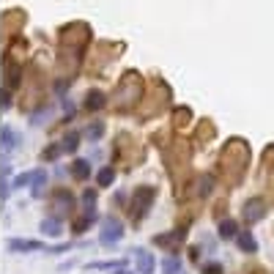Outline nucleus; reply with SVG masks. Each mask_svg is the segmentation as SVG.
I'll return each instance as SVG.
<instances>
[{"mask_svg": "<svg viewBox=\"0 0 274 274\" xmlns=\"http://www.w3.org/2000/svg\"><path fill=\"white\" fill-rule=\"evenodd\" d=\"M61 220L58 217H47V220L42 222V230H44V236H50V239H58L61 236Z\"/></svg>", "mask_w": 274, "mask_h": 274, "instance_id": "12", "label": "nucleus"}, {"mask_svg": "<svg viewBox=\"0 0 274 274\" xmlns=\"http://www.w3.org/2000/svg\"><path fill=\"white\" fill-rule=\"evenodd\" d=\"M247 167V143L244 140H230L222 151V175L230 184H239Z\"/></svg>", "mask_w": 274, "mask_h": 274, "instance_id": "1", "label": "nucleus"}, {"mask_svg": "<svg viewBox=\"0 0 274 274\" xmlns=\"http://www.w3.org/2000/svg\"><path fill=\"white\" fill-rule=\"evenodd\" d=\"M42 247H44L42 241H33V239H11L9 241V249H14V252H36Z\"/></svg>", "mask_w": 274, "mask_h": 274, "instance_id": "7", "label": "nucleus"}, {"mask_svg": "<svg viewBox=\"0 0 274 274\" xmlns=\"http://www.w3.org/2000/svg\"><path fill=\"white\" fill-rule=\"evenodd\" d=\"M203 274H222V266L220 263H208L203 269Z\"/></svg>", "mask_w": 274, "mask_h": 274, "instance_id": "21", "label": "nucleus"}, {"mask_svg": "<svg viewBox=\"0 0 274 274\" xmlns=\"http://www.w3.org/2000/svg\"><path fill=\"white\" fill-rule=\"evenodd\" d=\"M241 217H244L247 225L261 222L263 217H266V203H263V198H249L247 203H244V208H241Z\"/></svg>", "mask_w": 274, "mask_h": 274, "instance_id": "4", "label": "nucleus"}, {"mask_svg": "<svg viewBox=\"0 0 274 274\" xmlns=\"http://www.w3.org/2000/svg\"><path fill=\"white\" fill-rule=\"evenodd\" d=\"M162 271L165 274H181V261L179 258H165V263H162Z\"/></svg>", "mask_w": 274, "mask_h": 274, "instance_id": "16", "label": "nucleus"}, {"mask_svg": "<svg viewBox=\"0 0 274 274\" xmlns=\"http://www.w3.org/2000/svg\"><path fill=\"white\" fill-rule=\"evenodd\" d=\"M102 129H104L102 124H93V126H91V129H88V132H85V134H88V140H96V137L102 134Z\"/></svg>", "mask_w": 274, "mask_h": 274, "instance_id": "19", "label": "nucleus"}, {"mask_svg": "<svg viewBox=\"0 0 274 274\" xmlns=\"http://www.w3.org/2000/svg\"><path fill=\"white\" fill-rule=\"evenodd\" d=\"M179 124H181V126H184V124H189V110H184V107L179 110Z\"/></svg>", "mask_w": 274, "mask_h": 274, "instance_id": "22", "label": "nucleus"}, {"mask_svg": "<svg viewBox=\"0 0 274 274\" xmlns=\"http://www.w3.org/2000/svg\"><path fill=\"white\" fill-rule=\"evenodd\" d=\"M140 96H143L140 77H137L134 71H126V74L121 77V83H118V88H115V93H112L110 104H112L118 112H124V110H129V107H134V104L140 102Z\"/></svg>", "mask_w": 274, "mask_h": 274, "instance_id": "2", "label": "nucleus"}, {"mask_svg": "<svg viewBox=\"0 0 274 274\" xmlns=\"http://www.w3.org/2000/svg\"><path fill=\"white\" fill-rule=\"evenodd\" d=\"M33 179H36V170H33V173H25V175H19V179L14 181V184H17V187H22V184H33Z\"/></svg>", "mask_w": 274, "mask_h": 274, "instance_id": "20", "label": "nucleus"}, {"mask_svg": "<svg viewBox=\"0 0 274 274\" xmlns=\"http://www.w3.org/2000/svg\"><path fill=\"white\" fill-rule=\"evenodd\" d=\"M52 208H58V211H66V214H71V208H74V200H71L69 192L58 189V192H55V203H52Z\"/></svg>", "mask_w": 274, "mask_h": 274, "instance_id": "10", "label": "nucleus"}, {"mask_svg": "<svg viewBox=\"0 0 274 274\" xmlns=\"http://www.w3.org/2000/svg\"><path fill=\"white\" fill-rule=\"evenodd\" d=\"M132 258H134L137 271L140 274H154V255L151 252H146L143 247H137V249H132Z\"/></svg>", "mask_w": 274, "mask_h": 274, "instance_id": "6", "label": "nucleus"}, {"mask_svg": "<svg viewBox=\"0 0 274 274\" xmlns=\"http://www.w3.org/2000/svg\"><path fill=\"white\" fill-rule=\"evenodd\" d=\"M236 230H239V225L233 220H222L220 222V239H233V236H236Z\"/></svg>", "mask_w": 274, "mask_h": 274, "instance_id": "15", "label": "nucleus"}, {"mask_svg": "<svg viewBox=\"0 0 274 274\" xmlns=\"http://www.w3.org/2000/svg\"><path fill=\"white\" fill-rule=\"evenodd\" d=\"M71 175H74L77 181H85L88 175H91V165H88L85 159H77V162H71Z\"/></svg>", "mask_w": 274, "mask_h": 274, "instance_id": "13", "label": "nucleus"}, {"mask_svg": "<svg viewBox=\"0 0 274 274\" xmlns=\"http://www.w3.org/2000/svg\"><path fill=\"white\" fill-rule=\"evenodd\" d=\"M214 189V179L211 175H200V195H208Z\"/></svg>", "mask_w": 274, "mask_h": 274, "instance_id": "18", "label": "nucleus"}, {"mask_svg": "<svg viewBox=\"0 0 274 274\" xmlns=\"http://www.w3.org/2000/svg\"><path fill=\"white\" fill-rule=\"evenodd\" d=\"M77 146H80V143H77V134H69V137H63V140L58 143V151H61V154H74Z\"/></svg>", "mask_w": 274, "mask_h": 274, "instance_id": "14", "label": "nucleus"}, {"mask_svg": "<svg viewBox=\"0 0 274 274\" xmlns=\"http://www.w3.org/2000/svg\"><path fill=\"white\" fill-rule=\"evenodd\" d=\"M154 198H156V187H140V189H134L132 192V206H129V214L134 211V220H140L143 214L148 211V206L154 203Z\"/></svg>", "mask_w": 274, "mask_h": 274, "instance_id": "3", "label": "nucleus"}, {"mask_svg": "<svg viewBox=\"0 0 274 274\" xmlns=\"http://www.w3.org/2000/svg\"><path fill=\"white\" fill-rule=\"evenodd\" d=\"M184 239H187V230L179 228V230L167 233V236H156V239H154V244H156V247H167V244H175V247H179Z\"/></svg>", "mask_w": 274, "mask_h": 274, "instance_id": "8", "label": "nucleus"}, {"mask_svg": "<svg viewBox=\"0 0 274 274\" xmlns=\"http://www.w3.org/2000/svg\"><path fill=\"white\" fill-rule=\"evenodd\" d=\"M102 244H115V241L124 239V225H121V220H115V217H107V220L102 222Z\"/></svg>", "mask_w": 274, "mask_h": 274, "instance_id": "5", "label": "nucleus"}, {"mask_svg": "<svg viewBox=\"0 0 274 274\" xmlns=\"http://www.w3.org/2000/svg\"><path fill=\"white\" fill-rule=\"evenodd\" d=\"M112 179H115V170H112V167H104L99 173V187H110Z\"/></svg>", "mask_w": 274, "mask_h": 274, "instance_id": "17", "label": "nucleus"}, {"mask_svg": "<svg viewBox=\"0 0 274 274\" xmlns=\"http://www.w3.org/2000/svg\"><path fill=\"white\" fill-rule=\"evenodd\" d=\"M236 244H239V249L241 252H258V241H255V236L249 230H241L239 236H236Z\"/></svg>", "mask_w": 274, "mask_h": 274, "instance_id": "9", "label": "nucleus"}, {"mask_svg": "<svg viewBox=\"0 0 274 274\" xmlns=\"http://www.w3.org/2000/svg\"><path fill=\"white\" fill-rule=\"evenodd\" d=\"M104 104H107V99H104V93H99V91H91V93L85 96V110H88V112L102 110Z\"/></svg>", "mask_w": 274, "mask_h": 274, "instance_id": "11", "label": "nucleus"}]
</instances>
